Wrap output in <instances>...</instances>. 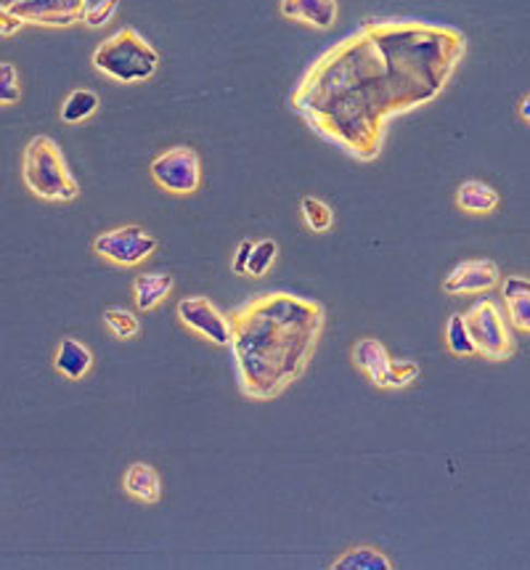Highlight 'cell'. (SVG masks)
Wrapping results in <instances>:
<instances>
[{"label":"cell","instance_id":"cell-19","mask_svg":"<svg viewBox=\"0 0 530 570\" xmlns=\"http://www.w3.org/2000/svg\"><path fill=\"white\" fill-rule=\"evenodd\" d=\"M443 340H446V348L451 356H478L470 327H467V318L461 316V313H451V316H448Z\"/></svg>","mask_w":530,"mask_h":570},{"label":"cell","instance_id":"cell-20","mask_svg":"<svg viewBox=\"0 0 530 570\" xmlns=\"http://www.w3.org/2000/svg\"><path fill=\"white\" fill-rule=\"evenodd\" d=\"M104 324L117 340H133L141 335V322L133 311L122 309V305H111L104 311Z\"/></svg>","mask_w":530,"mask_h":570},{"label":"cell","instance_id":"cell-6","mask_svg":"<svg viewBox=\"0 0 530 570\" xmlns=\"http://www.w3.org/2000/svg\"><path fill=\"white\" fill-rule=\"evenodd\" d=\"M149 173L154 184L173 197H191L202 186V160L191 147L165 149L160 156H154Z\"/></svg>","mask_w":530,"mask_h":570},{"label":"cell","instance_id":"cell-15","mask_svg":"<svg viewBox=\"0 0 530 570\" xmlns=\"http://www.w3.org/2000/svg\"><path fill=\"white\" fill-rule=\"evenodd\" d=\"M498 205H502V197L485 181L470 178L457 189V208L467 216H491Z\"/></svg>","mask_w":530,"mask_h":570},{"label":"cell","instance_id":"cell-17","mask_svg":"<svg viewBox=\"0 0 530 570\" xmlns=\"http://www.w3.org/2000/svg\"><path fill=\"white\" fill-rule=\"evenodd\" d=\"M96 112H98V93L89 91V88H78V91H72L70 96L64 98V104H61L59 109V117L61 123L78 125L91 120Z\"/></svg>","mask_w":530,"mask_h":570},{"label":"cell","instance_id":"cell-27","mask_svg":"<svg viewBox=\"0 0 530 570\" xmlns=\"http://www.w3.org/2000/svg\"><path fill=\"white\" fill-rule=\"evenodd\" d=\"M24 27H27V24H24L22 19H16L11 11H5L3 5H0V37H14L16 33H22Z\"/></svg>","mask_w":530,"mask_h":570},{"label":"cell","instance_id":"cell-21","mask_svg":"<svg viewBox=\"0 0 530 570\" xmlns=\"http://www.w3.org/2000/svg\"><path fill=\"white\" fill-rule=\"evenodd\" d=\"M301 212H303V223L308 225V231H314V234H327V231L334 229V212L327 202H321V199L303 197Z\"/></svg>","mask_w":530,"mask_h":570},{"label":"cell","instance_id":"cell-14","mask_svg":"<svg viewBox=\"0 0 530 570\" xmlns=\"http://www.w3.org/2000/svg\"><path fill=\"white\" fill-rule=\"evenodd\" d=\"M54 369L67 380H83L93 369V353L85 342L74 337H61L59 348L54 353Z\"/></svg>","mask_w":530,"mask_h":570},{"label":"cell","instance_id":"cell-16","mask_svg":"<svg viewBox=\"0 0 530 570\" xmlns=\"http://www.w3.org/2000/svg\"><path fill=\"white\" fill-rule=\"evenodd\" d=\"M173 287H176V281H173L170 274H162V271L141 274V277L133 281L136 305H139V311H154L157 305H162L167 298H170Z\"/></svg>","mask_w":530,"mask_h":570},{"label":"cell","instance_id":"cell-4","mask_svg":"<svg viewBox=\"0 0 530 570\" xmlns=\"http://www.w3.org/2000/svg\"><path fill=\"white\" fill-rule=\"evenodd\" d=\"M22 178L27 191L43 202H74L80 197V184L67 167L64 154L51 136H33L24 147Z\"/></svg>","mask_w":530,"mask_h":570},{"label":"cell","instance_id":"cell-2","mask_svg":"<svg viewBox=\"0 0 530 570\" xmlns=\"http://www.w3.org/2000/svg\"><path fill=\"white\" fill-rule=\"evenodd\" d=\"M228 322L239 393L249 400H273L314 361L327 311L318 300L271 290L231 311Z\"/></svg>","mask_w":530,"mask_h":570},{"label":"cell","instance_id":"cell-5","mask_svg":"<svg viewBox=\"0 0 530 570\" xmlns=\"http://www.w3.org/2000/svg\"><path fill=\"white\" fill-rule=\"evenodd\" d=\"M467 327H470L475 353L485 361H507L515 356V335L509 329L504 311L498 309L496 300L483 298L467 311Z\"/></svg>","mask_w":530,"mask_h":570},{"label":"cell","instance_id":"cell-13","mask_svg":"<svg viewBox=\"0 0 530 570\" xmlns=\"http://www.w3.org/2000/svg\"><path fill=\"white\" fill-rule=\"evenodd\" d=\"M122 488L141 504H157L162 499V478L149 462H133L122 475Z\"/></svg>","mask_w":530,"mask_h":570},{"label":"cell","instance_id":"cell-23","mask_svg":"<svg viewBox=\"0 0 530 570\" xmlns=\"http://www.w3.org/2000/svg\"><path fill=\"white\" fill-rule=\"evenodd\" d=\"M22 98V80L11 61H0V106H14Z\"/></svg>","mask_w":530,"mask_h":570},{"label":"cell","instance_id":"cell-3","mask_svg":"<svg viewBox=\"0 0 530 570\" xmlns=\"http://www.w3.org/2000/svg\"><path fill=\"white\" fill-rule=\"evenodd\" d=\"M91 61L93 70L102 72L104 78L122 85H139L157 74L162 56L139 30L120 27L117 33H111L106 40L98 43Z\"/></svg>","mask_w":530,"mask_h":570},{"label":"cell","instance_id":"cell-25","mask_svg":"<svg viewBox=\"0 0 530 570\" xmlns=\"http://www.w3.org/2000/svg\"><path fill=\"white\" fill-rule=\"evenodd\" d=\"M420 363L416 361H407V359H392L390 367V382H388V391L390 387H409L411 382L420 380Z\"/></svg>","mask_w":530,"mask_h":570},{"label":"cell","instance_id":"cell-29","mask_svg":"<svg viewBox=\"0 0 530 570\" xmlns=\"http://www.w3.org/2000/svg\"><path fill=\"white\" fill-rule=\"evenodd\" d=\"M517 112H520V120H526L530 125V93L522 98L520 106H517Z\"/></svg>","mask_w":530,"mask_h":570},{"label":"cell","instance_id":"cell-22","mask_svg":"<svg viewBox=\"0 0 530 570\" xmlns=\"http://www.w3.org/2000/svg\"><path fill=\"white\" fill-rule=\"evenodd\" d=\"M279 255V244L273 240H260L252 242V253H249V263H247V277L260 279L271 271L273 260Z\"/></svg>","mask_w":530,"mask_h":570},{"label":"cell","instance_id":"cell-1","mask_svg":"<svg viewBox=\"0 0 530 570\" xmlns=\"http://www.w3.org/2000/svg\"><path fill=\"white\" fill-rule=\"evenodd\" d=\"M467 56V35L424 19H366L327 48L290 96L318 139L374 162L390 123L433 104Z\"/></svg>","mask_w":530,"mask_h":570},{"label":"cell","instance_id":"cell-24","mask_svg":"<svg viewBox=\"0 0 530 570\" xmlns=\"http://www.w3.org/2000/svg\"><path fill=\"white\" fill-rule=\"evenodd\" d=\"M117 11H120V0H96V3L85 5L83 19H80V22L91 30L106 27V24L117 16Z\"/></svg>","mask_w":530,"mask_h":570},{"label":"cell","instance_id":"cell-26","mask_svg":"<svg viewBox=\"0 0 530 570\" xmlns=\"http://www.w3.org/2000/svg\"><path fill=\"white\" fill-rule=\"evenodd\" d=\"M504 303H507V313L509 318H513L515 327L522 331H530V292L517 294V298L504 300Z\"/></svg>","mask_w":530,"mask_h":570},{"label":"cell","instance_id":"cell-18","mask_svg":"<svg viewBox=\"0 0 530 570\" xmlns=\"http://www.w3.org/2000/svg\"><path fill=\"white\" fill-rule=\"evenodd\" d=\"M334 570H390L392 560L377 547H353L340 560H334Z\"/></svg>","mask_w":530,"mask_h":570},{"label":"cell","instance_id":"cell-11","mask_svg":"<svg viewBox=\"0 0 530 570\" xmlns=\"http://www.w3.org/2000/svg\"><path fill=\"white\" fill-rule=\"evenodd\" d=\"M351 361L355 363V369H361L372 380L374 387L388 391L392 356L377 337H358L351 348Z\"/></svg>","mask_w":530,"mask_h":570},{"label":"cell","instance_id":"cell-28","mask_svg":"<svg viewBox=\"0 0 530 570\" xmlns=\"http://www.w3.org/2000/svg\"><path fill=\"white\" fill-rule=\"evenodd\" d=\"M249 253H252V242H242L239 247H236L234 253V263H231V268H234V274H247V263H249Z\"/></svg>","mask_w":530,"mask_h":570},{"label":"cell","instance_id":"cell-8","mask_svg":"<svg viewBox=\"0 0 530 570\" xmlns=\"http://www.w3.org/2000/svg\"><path fill=\"white\" fill-rule=\"evenodd\" d=\"M5 11L33 27H72L83 19L89 0H0Z\"/></svg>","mask_w":530,"mask_h":570},{"label":"cell","instance_id":"cell-9","mask_svg":"<svg viewBox=\"0 0 530 570\" xmlns=\"http://www.w3.org/2000/svg\"><path fill=\"white\" fill-rule=\"evenodd\" d=\"M178 318L184 327H189L195 335L202 337V340L212 342L217 348H228L231 346V322L228 313H221L212 305L210 298H202V294H189V298H180L178 303Z\"/></svg>","mask_w":530,"mask_h":570},{"label":"cell","instance_id":"cell-12","mask_svg":"<svg viewBox=\"0 0 530 570\" xmlns=\"http://www.w3.org/2000/svg\"><path fill=\"white\" fill-rule=\"evenodd\" d=\"M279 14L314 30H332L340 16L337 0H279Z\"/></svg>","mask_w":530,"mask_h":570},{"label":"cell","instance_id":"cell-7","mask_svg":"<svg viewBox=\"0 0 530 570\" xmlns=\"http://www.w3.org/2000/svg\"><path fill=\"white\" fill-rule=\"evenodd\" d=\"M91 247L106 263H115V266L122 268H136L157 253L160 242L143 225H120V229H109L96 234Z\"/></svg>","mask_w":530,"mask_h":570},{"label":"cell","instance_id":"cell-10","mask_svg":"<svg viewBox=\"0 0 530 570\" xmlns=\"http://www.w3.org/2000/svg\"><path fill=\"white\" fill-rule=\"evenodd\" d=\"M502 281V268L488 258L461 260L443 279V292L446 294H483L496 290Z\"/></svg>","mask_w":530,"mask_h":570}]
</instances>
